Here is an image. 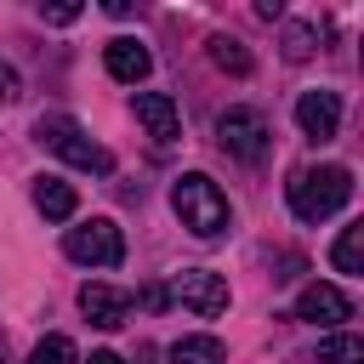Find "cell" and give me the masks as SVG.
I'll list each match as a JSON object with an SVG mask.
<instances>
[{"mask_svg": "<svg viewBox=\"0 0 364 364\" xmlns=\"http://www.w3.org/2000/svg\"><path fill=\"white\" fill-rule=\"evenodd\" d=\"M80 364H125L119 353H91V358H80Z\"/></svg>", "mask_w": 364, "mask_h": 364, "instance_id": "44dd1931", "label": "cell"}, {"mask_svg": "<svg viewBox=\"0 0 364 364\" xmlns=\"http://www.w3.org/2000/svg\"><path fill=\"white\" fill-rule=\"evenodd\" d=\"M330 262H336V273H364V222L341 228V239H336Z\"/></svg>", "mask_w": 364, "mask_h": 364, "instance_id": "9a60e30c", "label": "cell"}, {"mask_svg": "<svg viewBox=\"0 0 364 364\" xmlns=\"http://www.w3.org/2000/svg\"><path fill=\"white\" fill-rule=\"evenodd\" d=\"M102 68H108L114 80H125V85H136V80H148V68H154V57H148V46H142V40H131V34H119V40H108V46H102Z\"/></svg>", "mask_w": 364, "mask_h": 364, "instance_id": "8fae6325", "label": "cell"}, {"mask_svg": "<svg viewBox=\"0 0 364 364\" xmlns=\"http://www.w3.org/2000/svg\"><path fill=\"white\" fill-rule=\"evenodd\" d=\"M171 210L182 216V228H188L193 239H216V233H228V222H233L228 193H222L205 171H188V176L171 182Z\"/></svg>", "mask_w": 364, "mask_h": 364, "instance_id": "7a4b0ae2", "label": "cell"}, {"mask_svg": "<svg viewBox=\"0 0 364 364\" xmlns=\"http://www.w3.org/2000/svg\"><path fill=\"white\" fill-rule=\"evenodd\" d=\"M80 313L91 324H102V330H119L131 318V290H119V284H85L80 290Z\"/></svg>", "mask_w": 364, "mask_h": 364, "instance_id": "30bf717a", "label": "cell"}, {"mask_svg": "<svg viewBox=\"0 0 364 364\" xmlns=\"http://www.w3.org/2000/svg\"><path fill=\"white\" fill-rule=\"evenodd\" d=\"M131 114H136V125H142L154 142H176V136H182V114H176V102H171L165 91H136V97H131Z\"/></svg>", "mask_w": 364, "mask_h": 364, "instance_id": "9c48e42d", "label": "cell"}, {"mask_svg": "<svg viewBox=\"0 0 364 364\" xmlns=\"http://www.w3.org/2000/svg\"><path fill=\"white\" fill-rule=\"evenodd\" d=\"M63 250L80 267H119L125 262V233H119L114 216H91V222H80V228L63 233Z\"/></svg>", "mask_w": 364, "mask_h": 364, "instance_id": "277c9868", "label": "cell"}, {"mask_svg": "<svg viewBox=\"0 0 364 364\" xmlns=\"http://www.w3.org/2000/svg\"><path fill=\"white\" fill-rule=\"evenodd\" d=\"M296 318L301 324H324V330H336L341 318H353V301H347V290H336V284H301V296H296Z\"/></svg>", "mask_w": 364, "mask_h": 364, "instance_id": "52a82bcc", "label": "cell"}, {"mask_svg": "<svg viewBox=\"0 0 364 364\" xmlns=\"http://www.w3.org/2000/svg\"><path fill=\"white\" fill-rule=\"evenodd\" d=\"M28 364H80V347H74L68 336H46V341L28 353Z\"/></svg>", "mask_w": 364, "mask_h": 364, "instance_id": "e0dca14e", "label": "cell"}, {"mask_svg": "<svg viewBox=\"0 0 364 364\" xmlns=\"http://www.w3.org/2000/svg\"><path fill=\"white\" fill-rule=\"evenodd\" d=\"M74 188L63 182V176H34V210L46 216V222H68L74 216Z\"/></svg>", "mask_w": 364, "mask_h": 364, "instance_id": "7c38bea8", "label": "cell"}, {"mask_svg": "<svg viewBox=\"0 0 364 364\" xmlns=\"http://www.w3.org/2000/svg\"><path fill=\"white\" fill-rule=\"evenodd\" d=\"M284 193H290V210L301 222H324L353 199V171L347 165H301L284 182Z\"/></svg>", "mask_w": 364, "mask_h": 364, "instance_id": "6da1fadb", "label": "cell"}, {"mask_svg": "<svg viewBox=\"0 0 364 364\" xmlns=\"http://www.w3.org/2000/svg\"><path fill=\"white\" fill-rule=\"evenodd\" d=\"M296 125H301V136L330 142L341 131V97L336 91H301L296 97Z\"/></svg>", "mask_w": 364, "mask_h": 364, "instance_id": "ba28073f", "label": "cell"}, {"mask_svg": "<svg viewBox=\"0 0 364 364\" xmlns=\"http://www.w3.org/2000/svg\"><path fill=\"white\" fill-rule=\"evenodd\" d=\"M216 142H222V154L256 165V159L273 148V125H267L262 108H228V114L216 119Z\"/></svg>", "mask_w": 364, "mask_h": 364, "instance_id": "5b68a950", "label": "cell"}, {"mask_svg": "<svg viewBox=\"0 0 364 364\" xmlns=\"http://www.w3.org/2000/svg\"><path fill=\"white\" fill-rule=\"evenodd\" d=\"M165 296L171 301H182L188 313H199V318H216L222 307H228V279L222 273H210V267H182L171 284H165Z\"/></svg>", "mask_w": 364, "mask_h": 364, "instance_id": "8992f818", "label": "cell"}, {"mask_svg": "<svg viewBox=\"0 0 364 364\" xmlns=\"http://www.w3.org/2000/svg\"><path fill=\"white\" fill-rule=\"evenodd\" d=\"M40 17H46V23H74L80 6H51V11H40Z\"/></svg>", "mask_w": 364, "mask_h": 364, "instance_id": "ffe728a7", "label": "cell"}, {"mask_svg": "<svg viewBox=\"0 0 364 364\" xmlns=\"http://www.w3.org/2000/svg\"><path fill=\"white\" fill-rule=\"evenodd\" d=\"M318 364H364V341L347 336V330H336V336L318 341Z\"/></svg>", "mask_w": 364, "mask_h": 364, "instance_id": "2e32d148", "label": "cell"}, {"mask_svg": "<svg viewBox=\"0 0 364 364\" xmlns=\"http://www.w3.org/2000/svg\"><path fill=\"white\" fill-rule=\"evenodd\" d=\"M222 358H228V347L216 336H182V341H171V364H222Z\"/></svg>", "mask_w": 364, "mask_h": 364, "instance_id": "4fadbf2b", "label": "cell"}, {"mask_svg": "<svg viewBox=\"0 0 364 364\" xmlns=\"http://www.w3.org/2000/svg\"><path fill=\"white\" fill-rule=\"evenodd\" d=\"M11 97H17V74H11V68H6V63H0V108H6V102H11Z\"/></svg>", "mask_w": 364, "mask_h": 364, "instance_id": "d6986e66", "label": "cell"}, {"mask_svg": "<svg viewBox=\"0 0 364 364\" xmlns=\"http://www.w3.org/2000/svg\"><path fill=\"white\" fill-rule=\"evenodd\" d=\"M210 63L216 68H228L233 80H245L256 63H250V51H245V40H233V34H210Z\"/></svg>", "mask_w": 364, "mask_h": 364, "instance_id": "5bb4252c", "label": "cell"}, {"mask_svg": "<svg viewBox=\"0 0 364 364\" xmlns=\"http://www.w3.org/2000/svg\"><path fill=\"white\" fill-rule=\"evenodd\" d=\"M34 136H40L57 159H68L74 171H91V176H108V171H114V154H108L80 119H68V114H40V119H34Z\"/></svg>", "mask_w": 364, "mask_h": 364, "instance_id": "3957f363", "label": "cell"}, {"mask_svg": "<svg viewBox=\"0 0 364 364\" xmlns=\"http://www.w3.org/2000/svg\"><path fill=\"white\" fill-rule=\"evenodd\" d=\"M313 40H318L313 23H290V28H284V57H290V63H307V57H313Z\"/></svg>", "mask_w": 364, "mask_h": 364, "instance_id": "ac0fdd59", "label": "cell"}]
</instances>
